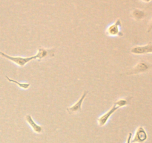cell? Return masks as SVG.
<instances>
[{
  "label": "cell",
  "instance_id": "obj_1",
  "mask_svg": "<svg viewBox=\"0 0 152 143\" xmlns=\"http://www.w3.org/2000/svg\"><path fill=\"white\" fill-rule=\"evenodd\" d=\"M54 49H45L44 47H39L38 49V52L35 55H32V56L30 57H13L7 55V54L0 51V56L11 61V62H13V63H15L19 67H24L27 63L33 60H41L44 58L52 57L54 56Z\"/></svg>",
  "mask_w": 152,
  "mask_h": 143
},
{
  "label": "cell",
  "instance_id": "obj_13",
  "mask_svg": "<svg viewBox=\"0 0 152 143\" xmlns=\"http://www.w3.org/2000/svg\"><path fill=\"white\" fill-rule=\"evenodd\" d=\"M141 1H143V2H145V3H148V2H150V1H151L152 0H141Z\"/></svg>",
  "mask_w": 152,
  "mask_h": 143
},
{
  "label": "cell",
  "instance_id": "obj_9",
  "mask_svg": "<svg viewBox=\"0 0 152 143\" xmlns=\"http://www.w3.org/2000/svg\"><path fill=\"white\" fill-rule=\"evenodd\" d=\"M145 16H146L145 12L144 10H140V9H134L132 12V18L134 19L135 20H142V19H143L145 18Z\"/></svg>",
  "mask_w": 152,
  "mask_h": 143
},
{
  "label": "cell",
  "instance_id": "obj_10",
  "mask_svg": "<svg viewBox=\"0 0 152 143\" xmlns=\"http://www.w3.org/2000/svg\"><path fill=\"white\" fill-rule=\"evenodd\" d=\"M5 77L9 82H10V83H14V84L17 85V86H19L20 89H25V90H26V89H28V88L31 86V83H21V82L17 81V80H13V79H10V77H9L8 76H7V75L5 76Z\"/></svg>",
  "mask_w": 152,
  "mask_h": 143
},
{
  "label": "cell",
  "instance_id": "obj_6",
  "mask_svg": "<svg viewBox=\"0 0 152 143\" xmlns=\"http://www.w3.org/2000/svg\"><path fill=\"white\" fill-rule=\"evenodd\" d=\"M148 139V134L145 128L142 126H140L137 128L134 136L132 139V143H143Z\"/></svg>",
  "mask_w": 152,
  "mask_h": 143
},
{
  "label": "cell",
  "instance_id": "obj_8",
  "mask_svg": "<svg viewBox=\"0 0 152 143\" xmlns=\"http://www.w3.org/2000/svg\"><path fill=\"white\" fill-rule=\"evenodd\" d=\"M25 121H26L27 123L30 125V127H31V129L33 130V131H34V133L38 134L42 133L43 128L41 125H39L34 120V119H33V117L31 115H26L25 117Z\"/></svg>",
  "mask_w": 152,
  "mask_h": 143
},
{
  "label": "cell",
  "instance_id": "obj_11",
  "mask_svg": "<svg viewBox=\"0 0 152 143\" xmlns=\"http://www.w3.org/2000/svg\"><path fill=\"white\" fill-rule=\"evenodd\" d=\"M132 133H129L128 134L127 139H126V143H132Z\"/></svg>",
  "mask_w": 152,
  "mask_h": 143
},
{
  "label": "cell",
  "instance_id": "obj_5",
  "mask_svg": "<svg viewBox=\"0 0 152 143\" xmlns=\"http://www.w3.org/2000/svg\"><path fill=\"white\" fill-rule=\"evenodd\" d=\"M88 91H84L83 95H81L80 98H79L78 101L75 103V104H73L72 106L71 107H68L67 108V112H68L69 114L73 115V114H75V113H79V112H81L82 111V106H83V103L84 101V100L86 99V96L88 95Z\"/></svg>",
  "mask_w": 152,
  "mask_h": 143
},
{
  "label": "cell",
  "instance_id": "obj_7",
  "mask_svg": "<svg viewBox=\"0 0 152 143\" xmlns=\"http://www.w3.org/2000/svg\"><path fill=\"white\" fill-rule=\"evenodd\" d=\"M131 53L136 55H146L152 53V43H149L145 46H136L131 49Z\"/></svg>",
  "mask_w": 152,
  "mask_h": 143
},
{
  "label": "cell",
  "instance_id": "obj_3",
  "mask_svg": "<svg viewBox=\"0 0 152 143\" xmlns=\"http://www.w3.org/2000/svg\"><path fill=\"white\" fill-rule=\"evenodd\" d=\"M152 67L151 64L148 63L147 62H139L136 66L133 67L132 69L129 70L128 72H126L127 75H134V74H141L148 72Z\"/></svg>",
  "mask_w": 152,
  "mask_h": 143
},
{
  "label": "cell",
  "instance_id": "obj_12",
  "mask_svg": "<svg viewBox=\"0 0 152 143\" xmlns=\"http://www.w3.org/2000/svg\"><path fill=\"white\" fill-rule=\"evenodd\" d=\"M152 31V18L151 19V21L149 22V24H148V31H147V32L149 33L151 32Z\"/></svg>",
  "mask_w": 152,
  "mask_h": 143
},
{
  "label": "cell",
  "instance_id": "obj_2",
  "mask_svg": "<svg viewBox=\"0 0 152 143\" xmlns=\"http://www.w3.org/2000/svg\"><path fill=\"white\" fill-rule=\"evenodd\" d=\"M132 97H127V98H120V99L117 100V101L114 103L113 107H111L106 113L102 114V116H99L97 119V123L99 127H103L107 124V122L109 120L110 117L115 113L117 110L120 109L121 107L127 106L130 104V101L132 100Z\"/></svg>",
  "mask_w": 152,
  "mask_h": 143
},
{
  "label": "cell",
  "instance_id": "obj_4",
  "mask_svg": "<svg viewBox=\"0 0 152 143\" xmlns=\"http://www.w3.org/2000/svg\"><path fill=\"white\" fill-rule=\"evenodd\" d=\"M122 22L120 19H117L115 22L113 24L110 25L106 29V34L107 35L110 36V37H117V36H123V33L121 32Z\"/></svg>",
  "mask_w": 152,
  "mask_h": 143
}]
</instances>
